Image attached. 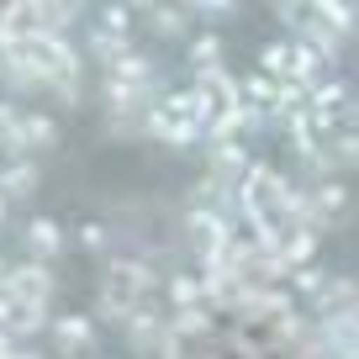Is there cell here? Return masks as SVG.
Wrapping results in <instances>:
<instances>
[{
    "label": "cell",
    "instance_id": "obj_1",
    "mask_svg": "<svg viewBox=\"0 0 359 359\" xmlns=\"http://www.w3.org/2000/svg\"><path fill=\"white\" fill-rule=\"evenodd\" d=\"M101 291H116V296H127L133 306H143V296L154 291V269H148L143 259H111Z\"/></svg>",
    "mask_w": 359,
    "mask_h": 359
},
{
    "label": "cell",
    "instance_id": "obj_2",
    "mask_svg": "<svg viewBox=\"0 0 359 359\" xmlns=\"http://www.w3.org/2000/svg\"><path fill=\"white\" fill-rule=\"evenodd\" d=\"M6 291H16L22 302H37V306H48V296H53V269L48 264H16V269H6Z\"/></svg>",
    "mask_w": 359,
    "mask_h": 359
},
{
    "label": "cell",
    "instance_id": "obj_3",
    "mask_svg": "<svg viewBox=\"0 0 359 359\" xmlns=\"http://www.w3.org/2000/svg\"><path fill=\"white\" fill-rule=\"evenodd\" d=\"M306 196V227H323V222H333L338 212H344L348 206V196H344V185H338V180H323V185H317V191H302Z\"/></svg>",
    "mask_w": 359,
    "mask_h": 359
},
{
    "label": "cell",
    "instance_id": "obj_4",
    "mask_svg": "<svg viewBox=\"0 0 359 359\" xmlns=\"http://www.w3.org/2000/svg\"><path fill=\"white\" fill-rule=\"evenodd\" d=\"M22 243H27V254H32V264H48V259H53L58 248H64V233H58V222L37 217V222H27Z\"/></svg>",
    "mask_w": 359,
    "mask_h": 359
},
{
    "label": "cell",
    "instance_id": "obj_5",
    "mask_svg": "<svg viewBox=\"0 0 359 359\" xmlns=\"http://www.w3.org/2000/svg\"><path fill=\"white\" fill-rule=\"evenodd\" d=\"M53 137H58V127L48 122V116H22V122H16V158L32 154V148H48Z\"/></svg>",
    "mask_w": 359,
    "mask_h": 359
},
{
    "label": "cell",
    "instance_id": "obj_6",
    "mask_svg": "<svg viewBox=\"0 0 359 359\" xmlns=\"http://www.w3.org/2000/svg\"><path fill=\"white\" fill-rule=\"evenodd\" d=\"M32 185H37L32 158H6V164H0V201H6V196H27Z\"/></svg>",
    "mask_w": 359,
    "mask_h": 359
},
{
    "label": "cell",
    "instance_id": "obj_7",
    "mask_svg": "<svg viewBox=\"0 0 359 359\" xmlns=\"http://www.w3.org/2000/svg\"><path fill=\"white\" fill-rule=\"evenodd\" d=\"M169 306H175V312H196V306H206L201 275H175V280H169Z\"/></svg>",
    "mask_w": 359,
    "mask_h": 359
},
{
    "label": "cell",
    "instance_id": "obj_8",
    "mask_svg": "<svg viewBox=\"0 0 359 359\" xmlns=\"http://www.w3.org/2000/svg\"><path fill=\"white\" fill-rule=\"evenodd\" d=\"M90 43H95V58H106V69L122 64V58L133 53V37H127V32H106V27H95V37H90Z\"/></svg>",
    "mask_w": 359,
    "mask_h": 359
},
{
    "label": "cell",
    "instance_id": "obj_9",
    "mask_svg": "<svg viewBox=\"0 0 359 359\" xmlns=\"http://www.w3.org/2000/svg\"><path fill=\"white\" fill-rule=\"evenodd\" d=\"M191 69H196V74L222 69V37H217V32H201V37L191 43Z\"/></svg>",
    "mask_w": 359,
    "mask_h": 359
},
{
    "label": "cell",
    "instance_id": "obj_10",
    "mask_svg": "<svg viewBox=\"0 0 359 359\" xmlns=\"http://www.w3.org/2000/svg\"><path fill=\"white\" fill-rule=\"evenodd\" d=\"M53 338H58V348H69V354H74V348H85V344H90V317H58V323H53Z\"/></svg>",
    "mask_w": 359,
    "mask_h": 359
},
{
    "label": "cell",
    "instance_id": "obj_11",
    "mask_svg": "<svg viewBox=\"0 0 359 359\" xmlns=\"http://www.w3.org/2000/svg\"><path fill=\"white\" fill-rule=\"evenodd\" d=\"M323 285H327V275H317V269H296V275H291V291L296 296H312V302L323 296Z\"/></svg>",
    "mask_w": 359,
    "mask_h": 359
},
{
    "label": "cell",
    "instance_id": "obj_12",
    "mask_svg": "<svg viewBox=\"0 0 359 359\" xmlns=\"http://www.w3.org/2000/svg\"><path fill=\"white\" fill-rule=\"evenodd\" d=\"M143 16H148L154 32H180V27H185V11H143Z\"/></svg>",
    "mask_w": 359,
    "mask_h": 359
},
{
    "label": "cell",
    "instance_id": "obj_13",
    "mask_svg": "<svg viewBox=\"0 0 359 359\" xmlns=\"http://www.w3.org/2000/svg\"><path fill=\"white\" fill-rule=\"evenodd\" d=\"M16 354V344H11V333H0V359H11Z\"/></svg>",
    "mask_w": 359,
    "mask_h": 359
},
{
    "label": "cell",
    "instance_id": "obj_14",
    "mask_svg": "<svg viewBox=\"0 0 359 359\" xmlns=\"http://www.w3.org/2000/svg\"><path fill=\"white\" fill-rule=\"evenodd\" d=\"M11 359H37V354H11Z\"/></svg>",
    "mask_w": 359,
    "mask_h": 359
},
{
    "label": "cell",
    "instance_id": "obj_15",
    "mask_svg": "<svg viewBox=\"0 0 359 359\" xmlns=\"http://www.w3.org/2000/svg\"><path fill=\"white\" fill-rule=\"evenodd\" d=\"M0 222H6V201H0Z\"/></svg>",
    "mask_w": 359,
    "mask_h": 359
}]
</instances>
